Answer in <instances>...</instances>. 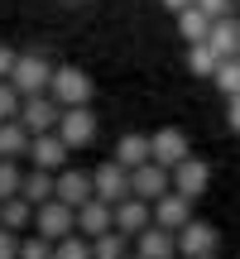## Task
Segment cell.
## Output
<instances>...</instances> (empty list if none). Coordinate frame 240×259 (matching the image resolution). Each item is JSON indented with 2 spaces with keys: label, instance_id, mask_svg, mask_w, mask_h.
Returning <instances> with one entry per match:
<instances>
[{
  "label": "cell",
  "instance_id": "cell-11",
  "mask_svg": "<svg viewBox=\"0 0 240 259\" xmlns=\"http://www.w3.org/2000/svg\"><path fill=\"white\" fill-rule=\"evenodd\" d=\"M207 187H212V163H207V158H187V163L173 168V192H178V197L197 202Z\"/></svg>",
  "mask_w": 240,
  "mask_h": 259
},
{
  "label": "cell",
  "instance_id": "cell-5",
  "mask_svg": "<svg viewBox=\"0 0 240 259\" xmlns=\"http://www.w3.org/2000/svg\"><path fill=\"white\" fill-rule=\"evenodd\" d=\"M216 245H221V231L212 221H192L187 231H178V254L183 259H216Z\"/></svg>",
  "mask_w": 240,
  "mask_h": 259
},
{
  "label": "cell",
  "instance_id": "cell-8",
  "mask_svg": "<svg viewBox=\"0 0 240 259\" xmlns=\"http://www.w3.org/2000/svg\"><path fill=\"white\" fill-rule=\"evenodd\" d=\"M58 120H63V106H58L53 96H29L24 111H19V125H24L29 135H53Z\"/></svg>",
  "mask_w": 240,
  "mask_h": 259
},
{
  "label": "cell",
  "instance_id": "cell-18",
  "mask_svg": "<svg viewBox=\"0 0 240 259\" xmlns=\"http://www.w3.org/2000/svg\"><path fill=\"white\" fill-rule=\"evenodd\" d=\"M135 254H139V259H178V235L149 226V231L135 240Z\"/></svg>",
  "mask_w": 240,
  "mask_h": 259
},
{
  "label": "cell",
  "instance_id": "cell-22",
  "mask_svg": "<svg viewBox=\"0 0 240 259\" xmlns=\"http://www.w3.org/2000/svg\"><path fill=\"white\" fill-rule=\"evenodd\" d=\"M0 226L19 235L24 226H34V206H29L24 197H10V202H0Z\"/></svg>",
  "mask_w": 240,
  "mask_h": 259
},
{
  "label": "cell",
  "instance_id": "cell-16",
  "mask_svg": "<svg viewBox=\"0 0 240 259\" xmlns=\"http://www.w3.org/2000/svg\"><path fill=\"white\" fill-rule=\"evenodd\" d=\"M115 231V206L106 202H87L82 211H77V235H87V240H101V235Z\"/></svg>",
  "mask_w": 240,
  "mask_h": 259
},
{
  "label": "cell",
  "instance_id": "cell-2",
  "mask_svg": "<svg viewBox=\"0 0 240 259\" xmlns=\"http://www.w3.org/2000/svg\"><path fill=\"white\" fill-rule=\"evenodd\" d=\"M48 96H53L63 111L87 106V101H92V77H87L82 67H58V72H53V87H48Z\"/></svg>",
  "mask_w": 240,
  "mask_h": 259
},
{
  "label": "cell",
  "instance_id": "cell-10",
  "mask_svg": "<svg viewBox=\"0 0 240 259\" xmlns=\"http://www.w3.org/2000/svg\"><path fill=\"white\" fill-rule=\"evenodd\" d=\"M58 202L72 206V211H82L87 202H96L92 173H82V168H63V173H58Z\"/></svg>",
  "mask_w": 240,
  "mask_h": 259
},
{
  "label": "cell",
  "instance_id": "cell-24",
  "mask_svg": "<svg viewBox=\"0 0 240 259\" xmlns=\"http://www.w3.org/2000/svg\"><path fill=\"white\" fill-rule=\"evenodd\" d=\"M92 250H96V259H125V254H135V250H130V235H120V231L92 240Z\"/></svg>",
  "mask_w": 240,
  "mask_h": 259
},
{
  "label": "cell",
  "instance_id": "cell-33",
  "mask_svg": "<svg viewBox=\"0 0 240 259\" xmlns=\"http://www.w3.org/2000/svg\"><path fill=\"white\" fill-rule=\"evenodd\" d=\"M158 5H168V10H173V15H183V10H192L197 0H158Z\"/></svg>",
  "mask_w": 240,
  "mask_h": 259
},
{
  "label": "cell",
  "instance_id": "cell-17",
  "mask_svg": "<svg viewBox=\"0 0 240 259\" xmlns=\"http://www.w3.org/2000/svg\"><path fill=\"white\" fill-rule=\"evenodd\" d=\"M207 48H212L216 58H240V19L231 15V19H216L212 24V34H207Z\"/></svg>",
  "mask_w": 240,
  "mask_h": 259
},
{
  "label": "cell",
  "instance_id": "cell-25",
  "mask_svg": "<svg viewBox=\"0 0 240 259\" xmlns=\"http://www.w3.org/2000/svg\"><path fill=\"white\" fill-rule=\"evenodd\" d=\"M212 82L226 92V101H235V96H240V58H226V63L216 67V77H212Z\"/></svg>",
  "mask_w": 240,
  "mask_h": 259
},
{
  "label": "cell",
  "instance_id": "cell-28",
  "mask_svg": "<svg viewBox=\"0 0 240 259\" xmlns=\"http://www.w3.org/2000/svg\"><path fill=\"white\" fill-rule=\"evenodd\" d=\"M19 111H24V96H19L10 82H0V125H5V120H19Z\"/></svg>",
  "mask_w": 240,
  "mask_h": 259
},
{
  "label": "cell",
  "instance_id": "cell-29",
  "mask_svg": "<svg viewBox=\"0 0 240 259\" xmlns=\"http://www.w3.org/2000/svg\"><path fill=\"white\" fill-rule=\"evenodd\" d=\"M19 259H53V240H44V235H24Z\"/></svg>",
  "mask_w": 240,
  "mask_h": 259
},
{
  "label": "cell",
  "instance_id": "cell-31",
  "mask_svg": "<svg viewBox=\"0 0 240 259\" xmlns=\"http://www.w3.org/2000/svg\"><path fill=\"white\" fill-rule=\"evenodd\" d=\"M19 245H24V235H15V231L0 226V259H19Z\"/></svg>",
  "mask_w": 240,
  "mask_h": 259
},
{
  "label": "cell",
  "instance_id": "cell-12",
  "mask_svg": "<svg viewBox=\"0 0 240 259\" xmlns=\"http://www.w3.org/2000/svg\"><path fill=\"white\" fill-rule=\"evenodd\" d=\"M67 154H72V149L58 139V130H53V135H34V144H29V163L44 168V173H63Z\"/></svg>",
  "mask_w": 240,
  "mask_h": 259
},
{
  "label": "cell",
  "instance_id": "cell-35",
  "mask_svg": "<svg viewBox=\"0 0 240 259\" xmlns=\"http://www.w3.org/2000/svg\"><path fill=\"white\" fill-rule=\"evenodd\" d=\"M125 259H139V254H125Z\"/></svg>",
  "mask_w": 240,
  "mask_h": 259
},
{
  "label": "cell",
  "instance_id": "cell-13",
  "mask_svg": "<svg viewBox=\"0 0 240 259\" xmlns=\"http://www.w3.org/2000/svg\"><path fill=\"white\" fill-rule=\"evenodd\" d=\"M197 216H192V202H187V197H178V192H168L164 202H154V226L158 231H187V226H192Z\"/></svg>",
  "mask_w": 240,
  "mask_h": 259
},
{
  "label": "cell",
  "instance_id": "cell-27",
  "mask_svg": "<svg viewBox=\"0 0 240 259\" xmlns=\"http://www.w3.org/2000/svg\"><path fill=\"white\" fill-rule=\"evenodd\" d=\"M19 187H24V173H19L10 158H0V202H10V197H19Z\"/></svg>",
  "mask_w": 240,
  "mask_h": 259
},
{
  "label": "cell",
  "instance_id": "cell-7",
  "mask_svg": "<svg viewBox=\"0 0 240 259\" xmlns=\"http://www.w3.org/2000/svg\"><path fill=\"white\" fill-rule=\"evenodd\" d=\"M192 158V144H187V135L178 125H164V130H154V163L158 168H168L173 173L178 163H187Z\"/></svg>",
  "mask_w": 240,
  "mask_h": 259
},
{
  "label": "cell",
  "instance_id": "cell-4",
  "mask_svg": "<svg viewBox=\"0 0 240 259\" xmlns=\"http://www.w3.org/2000/svg\"><path fill=\"white\" fill-rule=\"evenodd\" d=\"M92 183H96V202H106V206H120V202H130V168H120L115 158H106L101 168L92 173Z\"/></svg>",
  "mask_w": 240,
  "mask_h": 259
},
{
  "label": "cell",
  "instance_id": "cell-23",
  "mask_svg": "<svg viewBox=\"0 0 240 259\" xmlns=\"http://www.w3.org/2000/svg\"><path fill=\"white\" fill-rule=\"evenodd\" d=\"M216 67H221V58H216L207 44H192V48H187V72H192V77H216Z\"/></svg>",
  "mask_w": 240,
  "mask_h": 259
},
{
  "label": "cell",
  "instance_id": "cell-32",
  "mask_svg": "<svg viewBox=\"0 0 240 259\" xmlns=\"http://www.w3.org/2000/svg\"><path fill=\"white\" fill-rule=\"evenodd\" d=\"M15 63H19V53H10V48L0 44V82H10V72H15Z\"/></svg>",
  "mask_w": 240,
  "mask_h": 259
},
{
  "label": "cell",
  "instance_id": "cell-20",
  "mask_svg": "<svg viewBox=\"0 0 240 259\" xmlns=\"http://www.w3.org/2000/svg\"><path fill=\"white\" fill-rule=\"evenodd\" d=\"M29 144H34V135H29L19 120H5V125H0V158L15 163L19 154H29Z\"/></svg>",
  "mask_w": 240,
  "mask_h": 259
},
{
  "label": "cell",
  "instance_id": "cell-6",
  "mask_svg": "<svg viewBox=\"0 0 240 259\" xmlns=\"http://www.w3.org/2000/svg\"><path fill=\"white\" fill-rule=\"evenodd\" d=\"M130 192L139 197V202H164L168 192H173V173H168V168H158V163H144V168H135V173H130Z\"/></svg>",
  "mask_w": 240,
  "mask_h": 259
},
{
  "label": "cell",
  "instance_id": "cell-14",
  "mask_svg": "<svg viewBox=\"0 0 240 259\" xmlns=\"http://www.w3.org/2000/svg\"><path fill=\"white\" fill-rule=\"evenodd\" d=\"M149 226H154V206H149V202L130 197V202H120V206H115V231H120V235L139 240V235H144Z\"/></svg>",
  "mask_w": 240,
  "mask_h": 259
},
{
  "label": "cell",
  "instance_id": "cell-9",
  "mask_svg": "<svg viewBox=\"0 0 240 259\" xmlns=\"http://www.w3.org/2000/svg\"><path fill=\"white\" fill-rule=\"evenodd\" d=\"M58 139H63L67 149H87V144L96 139V115L87 111V106L63 111V120H58Z\"/></svg>",
  "mask_w": 240,
  "mask_h": 259
},
{
  "label": "cell",
  "instance_id": "cell-34",
  "mask_svg": "<svg viewBox=\"0 0 240 259\" xmlns=\"http://www.w3.org/2000/svg\"><path fill=\"white\" fill-rule=\"evenodd\" d=\"M226 120H231V130H235V135H240V96H235V101H231V111H226Z\"/></svg>",
  "mask_w": 240,
  "mask_h": 259
},
{
  "label": "cell",
  "instance_id": "cell-21",
  "mask_svg": "<svg viewBox=\"0 0 240 259\" xmlns=\"http://www.w3.org/2000/svg\"><path fill=\"white\" fill-rule=\"evenodd\" d=\"M178 34H183L187 38V48H192V44H207V34H212V19H207L202 15V10H183V15H178Z\"/></svg>",
  "mask_w": 240,
  "mask_h": 259
},
{
  "label": "cell",
  "instance_id": "cell-19",
  "mask_svg": "<svg viewBox=\"0 0 240 259\" xmlns=\"http://www.w3.org/2000/svg\"><path fill=\"white\" fill-rule=\"evenodd\" d=\"M19 197H24L29 206H48L58 197V173H44V168H34V173H24V187H19Z\"/></svg>",
  "mask_w": 240,
  "mask_h": 259
},
{
  "label": "cell",
  "instance_id": "cell-26",
  "mask_svg": "<svg viewBox=\"0 0 240 259\" xmlns=\"http://www.w3.org/2000/svg\"><path fill=\"white\" fill-rule=\"evenodd\" d=\"M53 259H96V250H92L87 235H67V240L53 245Z\"/></svg>",
  "mask_w": 240,
  "mask_h": 259
},
{
  "label": "cell",
  "instance_id": "cell-1",
  "mask_svg": "<svg viewBox=\"0 0 240 259\" xmlns=\"http://www.w3.org/2000/svg\"><path fill=\"white\" fill-rule=\"evenodd\" d=\"M53 72L58 67H48L38 53H19V63H15V72H10V87H15L19 96H48V87H53Z\"/></svg>",
  "mask_w": 240,
  "mask_h": 259
},
{
  "label": "cell",
  "instance_id": "cell-30",
  "mask_svg": "<svg viewBox=\"0 0 240 259\" xmlns=\"http://www.w3.org/2000/svg\"><path fill=\"white\" fill-rule=\"evenodd\" d=\"M231 5H235V0H197V10H202L212 24H216V19H231Z\"/></svg>",
  "mask_w": 240,
  "mask_h": 259
},
{
  "label": "cell",
  "instance_id": "cell-3",
  "mask_svg": "<svg viewBox=\"0 0 240 259\" xmlns=\"http://www.w3.org/2000/svg\"><path fill=\"white\" fill-rule=\"evenodd\" d=\"M34 235H44V240H53V245L67 240V235H77V211L53 197L48 206H38V211H34Z\"/></svg>",
  "mask_w": 240,
  "mask_h": 259
},
{
  "label": "cell",
  "instance_id": "cell-15",
  "mask_svg": "<svg viewBox=\"0 0 240 259\" xmlns=\"http://www.w3.org/2000/svg\"><path fill=\"white\" fill-rule=\"evenodd\" d=\"M115 163L120 168H144V163H154V135H120L115 139Z\"/></svg>",
  "mask_w": 240,
  "mask_h": 259
}]
</instances>
